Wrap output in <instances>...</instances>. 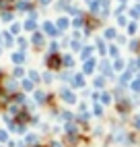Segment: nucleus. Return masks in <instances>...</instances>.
Wrapping results in <instances>:
<instances>
[{
  "label": "nucleus",
  "instance_id": "1",
  "mask_svg": "<svg viewBox=\"0 0 140 147\" xmlns=\"http://www.w3.org/2000/svg\"><path fill=\"white\" fill-rule=\"evenodd\" d=\"M47 66H49V68H58V66H60V58L54 56V54L47 56Z\"/></svg>",
  "mask_w": 140,
  "mask_h": 147
},
{
  "label": "nucleus",
  "instance_id": "2",
  "mask_svg": "<svg viewBox=\"0 0 140 147\" xmlns=\"http://www.w3.org/2000/svg\"><path fill=\"white\" fill-rule=\"evenodd\" d=\"M62 97H64V102H68V104H74V102H76L74 93H70L68 89H64V91H62Z\"/></svg>",
  "mask_w": 140,
  "mask_h": 147
},
{
  "label": "nucleus",
  "instance_id": "3",
  "mask_svg": "<svg viewBox=\"0 0 140 147\" xmlns=\"http://www.w3.org/2000/svg\"><path fill=\"white\" fill-rule=\"evenodd\" d=\"M43 29H45V33H49V35H56V29H54V23H49V21H47V23L43 25Z\"/></svg>",
  "mask_w": 140,
  "mask_h": 147
},
{
  "label": "nucleus",
  "instance_id": "4",
  "mask_svg": "<svg viewBox=\"0 0 140 147\" xmlns=\"http://www.w3.org/2000/svg\"><path fill=\"white\" fill-rule=\"evenodd\" d=\"M13 60H15L17 64H21V62H25V54H19V52H17V54H13Z\"/></svg>",
  "mask_w": 140,
  "mask_h": 147
},
{
  "label": "nucleus",
  "instance_id": "5",
  "mask_svg": "<svg viewBox=\"0 0 140 147\" xmlns=\"http://www.w3.org/2000/svg\"><path fill=\"white\" fill-rule=\"evenodd\" d=\"M93 66H95V62H93V60H89V62H85V68H83V71L89 75V73H93Z\"/></svg>",
  "mask_w": 140,
  "mask_h": 147
},
{
  "label": "nucleus",
  "instance_id": "6",
  "mask_svg": "<svg viewBox=\"0 0 140 147\" xmlns=\"http://www.w3.org/2000/svg\"><path fill=\"white\" fill-rule=\"evenodd\" d=\"M117 110H119V112H128V110H130V104H128V102L117 104Z\"/></svg>",
  "mask_w": 140,
  "mask_h": 147
},
{
  "label": "nucleus",
  "instance_id": "7",
  "mask_svg": "<svg viewBox=\"0 0 140 147\" xmlns=\"http://www.w3.org/2000/svg\"><path fill=\"white\" fill-rule=\"evenodd\" d=\"M33 44H35V46H41V44H43V37L39 35V33H35V35H33Z\"/></svg>",
  "mask_w": 140,
  "mask_h": 147
},
{
  "label": "nucleus",
  "instance_id": "8",
  "mask_svg": "<svg viewBox=\"0 0 140 147\" xmlns=\"http://www.w3.org/2000/svg\"><path fill=\"white\" fill-rule=\"evenodd\" d=\"M83 85H85L83 77H81V75H76V77H74V87H83Z\"/></svg>",
  "mask_w": 140,
  "mask_h": 147
},
{
  "label": "nucleus",
  "instance_id": "9",
  "mask_svg": "<svg viewBox=\"0 0 140 147\" xmlns=\"http://www.w3.org/2000/svg\"><path fill=\"white\" fill-rule=\"evenodd\" d=\"M132 89H134V91H140V75H138V79L132 81Z\"/></svg>",
  "mask_w": 140,
  "mask_h": 147
},
{
  "label": "nucleus",
  "instance_id": "10",
  "mask_svg": "<svg viewBox=\"0 0 140 147\" xmlns=\"http://www.w3.org/2000/svg\"><path fill=\"white\" fill-rule=\"evenodd\" d=\"M23 89H25V91H31V89H33V83H31V81H25V83H23Z\"/></svg>",
  "mask_w": 140,
  "mask_h": 147
},
{
  "label": "nucleus",
  "instance_id": "11",
  "mask_svg": "<svg viewBox=\"0 0 140 147\" xmlns=\"http://www.w3.org/2000/svg\"><path fill=\"white\" fill-rule=\"evenodd\" d=\"M101 102H103V104H109V102H111V95H109V93H103V95H101Z\"/></svg>",
  "mask_w": 140,
  "mask_h": 147
},
{
  "label": "nucleus",
  "instance_id": "12",
  "mask_svg": "<svg viewBox=\"0 0 140 147\" xmlns=\"http://www.w3.org/2000/svg\"><path fill=\"white\" fill-rule=\"evenodd\" d=\"M105 37H109V40H113V37H115V31H113V29H107V31H105Z\"/></svg>",
  "mask_w": 140,
  "mask_h": 147
},
{
  "label": "nucleus",
  "instance_id": "13",
  "mask_svg": "<svg viewBox=\"0 0 140 147\" xmlns=\"http://www.w3.org/2000/svg\"><path fill=\"white\" fill-rule=\"evenodd\" d=\"M35 100L43 102V100H45V93H43V91H37V93H35Z\"/></svg>",
  "mask_w": 140,
  "mask_h": 147
},
{
  "label": "nucleus",
  "instance_id": "14",
  "mask_svg": "<svg viewBox=\"0 0 140 147\" xmlns=\"http://www.w3.org/2000/svg\"><path fill=\"white\" fill-rule=\"evenodd\" d=\"M2 42H4L6 46H11V44H13V40H11V35H8V33H4V37H2Z\"/></svg>",
  "mask_w": 140,
  "mask_h": 147
},
{
  "label": "nucleus",
  "instance_id": "15",
  "mask_svg": "<svg viewBox=\"0 0 140 147\" xmlns=\"http://www.w3.org/2000/svg\"><path fill=\"white\" fill-rule=\"evenodd\" d=\"M66 25H68L66 19H60V21H58V27H60V29H66Z\"/></svg>",
  "mask_w": 140,
  "mask_h": 147
},
{
  "label": "nucleus",
  "instance_id": "16",
  "mask_svg": "<svg viewBox=\"0 0 140 147\" xmlns=\"http://www.w3.org/2000/svg\"><path fill=\"white\" fill-rule=\"evenodd\" d=\"M64 64H66V66H72V64H74V60H72L70 56H66V58H64Z\"/></svg>",
  "mask_w": 140,
  "mask_h": 147
},
{
  "label": "nucleus",
  "instance_id": "17",
  "mask_svg": "<svg viewBox=\"0 0 140 147\" xmlns=\"http://www.w3.org/2000/svg\"><path fill=\"white\" fill-rule=\"evenodd\" d=\"M91 48H85V50H83V58H89V56H91Z\"/></svg>",
  "mask_w": 140,
  "mask_h": 147
},
{
  "label": "nucleus",
  "instance_id": "18",
  "mask_svg": "<svg viewBox=\"0 0 140 147\" xmlns=\"http://www.w3.org/2000/svg\"><path fill=\"white\" fill-rule=\"evenodd\" d=\"M25 27H27V29H35V21H33V19H31V21H27Z\"/></svg>",
  "mask_w": 140,
  "mask_h": 147
},
{
  "label": "nucleus",
  "instance_id": "19",
  "mask_svg": "<svg viewBox=\"0 0 140 147\" xmlns=\"http://www.w3.org/2000/svg\"><path fill=\"white\" fill-rule=\"evenodd\" d=\"M97 48H99V50H101V54L105 52V44H103V42H97Z\"/></svg>",
  "mask_w": 140,
  "mask_h": 147
},
{
  "label": "nucleus",
  "instance_id": "20",
  "mask_svg": "<svg viewBox=\"0 0 140 147\" xmlns=\"http://www.w3.org/2000/svg\"><path fill=\"white\" fill-rule=\"evenodd\" d=\"M101 71H105V73L109 75V64H107V62H103V64H101Z\"/></svg>",
  "mask_w": 140,
  "mask_h": 147
},
{
  "label": "nucleus",
  "instance_id": "21",
  "mask_svg": "<svg viewBox=\"0 0 140 147\" xmlns=\"http://www.w3.org/2000/svg\"><path fill=\"white\" fill-rule=\"evenodd\" d=\"M6 137H8L6 131H0V141H6Z\"/></svg>",
  "mask_w": 140,
  "mask_h": 147
},
{
  "label": "nucleus",
  "instance_id": "22",
  "mask_svg": "<svg viewBox=\"0 0 140 147\" xmlns=\"http://www.w3.org/2000/svg\"><path fill=\"white\" fill-rule=\"evenodd\" d=\"M115 68H117V71H122V68H124V62L117 60V62H115Z\"/></svg>",
  "mask_w": 140,
  "mask_h": 147
},
{
  "label": "nucleus",
  "instance_id": "23",
  "mask_svg": "<svg viewBox=\"0 0 140 147\" xmlns=\"http://www.w3.org/2000/svg\"><path fill=\"white\" fill-rule=\"evenodd\" d=\"M109 54H111V56H117V54H119V50H117V48H111V50H109Z\"/></svg>",
  "mask_w": 140,
  "mask_h": 147
},
{
  "label": "nucleus",
  "instance_id": "24",
  "mask_svg": "<svg viewBox=\"0 0 140 147\" xmlns=\"http://www.w3.org/2000/svg\"><path fill=\"white\" fill-rule=\"evenodd\" d=\"M15 75H17V77H21V75H23V68H21V66L15 68Z\"/></svg>",
  "mask_w": 140,
  "mask_h": 147
},
{
  "label": "nucleus",
  "instance_id": "25",
  "mask_svg": "<svg viewBox=\"0 0 140 147\" xmlns=\"http://www.w3.org/2000/svg\"><path fill=\"white\" fill-rule=\"evenodd\" d=\"M101 112H103V110H101V106H95V114H97V116H101Z\"/></svg>",
  "mask_w": 140,
  "mask_h": 147
},
{
  "label": "nucleus",
  "instance_id": "26",
  "mask_svg": "<svg viewBox=\"0 0 140 147\" xmlns=\"http://www.w3.org/2000/svg\"><path fill=\"white\" fill-rule=\"evenodd\" d=\"M31 79H33V81H39V75H37V73H35V71H33V73H31Z\"/></svg>",
  "mask_w": 140,
  "mask_h": 147
},
{
  "label": "nucleus",
  "instance_id": "27",
  "mask_svg": "<svg viewBox=\"0 0 140 147\" xmlns=\"http://www.w3.org/2000/svg\"><path fill=\"white\" fill-rule=\"evenodd\" d=\"M95 85L97 87H103V79H95Z\"/></svg>",
  "mask_w": 140,
  "mask_h": 147
},
{
  "label": "nucleus",
  "instance_id": "28",
  "mask_svg": "<svg viewBox=\"0 0 140 147\" xmlns=\"http://www.w3.org/2000/svg\"><path fill=\"white\" fill-rule=\"evenodd\" d=\"M134 126H136V129H140V116H136V120H134Z\"/></svg>",
  "mask_w": 140,
  "mask_h": 147
},
{
  "label": "nucleus",
  "instance_id": "29",
  "mask_svg": "<svg viewBox=\"0 0 140 147\" xmlns=\"http://www.w3.org/2000/svg\"><path fill=\"white\" fill-rule=\"evenodd\" d=\"M41 4H49V0H41Z\"/></svg>",
  "mask_w": 140,
  "mask_h": 147
}]
</instances>
